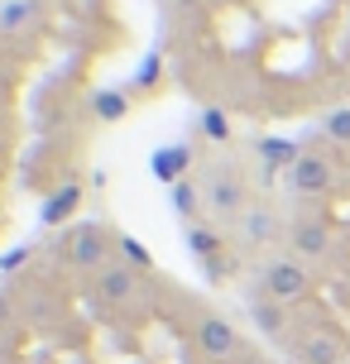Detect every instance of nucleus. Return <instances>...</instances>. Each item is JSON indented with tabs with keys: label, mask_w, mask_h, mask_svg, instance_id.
Segmentation results:
<instances>
[{
	"label": "nucleus",
	"mask_w": 350,
	"mask_h": 364,
	"mask_svg": "<svg viewBox=\"0 0 350 364\" xmlns=\"http://www.w3.org/2000/svg\"><path fill=\"white\" fill-rule=\"evenodd\" d=\"M250 321H255L269 341H283V331H288V311H283V302H274V297H255V302H250Z\"/></svg>",
	"instance_id": "obj_12"
},
{
	"label": "nucleus",
	"mask_w": 350,
	"mask_h": 364,
	"mask_svg": "<svg viewBox=\"0 0 350 364\" xmlns=\"http://www.w3.org/2000/svg\"><path fill=\"white\" fill-rule=\"evenodd\" d=\"M168 192H173V211H178V216H183L187 225H197V216H202V206H206L202 187H197L192 178H183L178 187H168Z\"/></svg>",
	"instance_id": "obj_13"
},
{
	"label": "nucleus",
	"mask_w": 350,
	"mask_h": 364,
	"mask_svg": "<svg viewBox=\"0 0 350 364\" xmlns=\"http://www.w3.org/2000/svg\"><path fill=\"white\" fill-rule=\"evenodd\" d=\"M77 206H82V182H63V187H53L48 201L38 206V220H43V225H68Z\"/></svg>",
	"instance_id": "obj_10"
},
{
	"label": "nucleus",
	"mask_w": 350,
	"mask_h": 364,
	"mask_svg": "<svg viewBox=\"0 0 350 364\" xmlns=\"http://www.w3.org/2000/svg\"><path fill=\"white\" fill-rule=\"evenodd\" d=\"M288 187H293L297 197H327L336 187V168L327 154H307L302 149V159L288 168Z\"/></svg>",
	"instance_id": "obj_6"
},
{
	"label": "nucleus",
	"mask_w": 350,
	"mask_h": 364,
	"mask_svg": "<svg viewBox=\"0 0 350 364\" xmlns=\"http://www.w3.org/2000/svg\"><path fill=\"white\" fill-rule=\"evenodd\" d=\"M111 245H115V235L106 230V225H96V220H87V225H68V235L58 240V259H63L68 269L101 273L106 264H111Z\"/></svg>",
	"instance_id": "obj_1"
},
{
	"label": "nucleus",
	"mask_w": 350,
	"mask_h": 364,
	"mask_svg": "<svg viewBox=\"0 0 350 364\" xmlns=\"http://www.w3.org/2000/svg\"><path fill=\"white\" fill-rule=\"evenodd\" d=\"M283 240H288V250H293V259H322V255H332V225L322 216H302L297 211L293 220H288V230H283Z\"/></svg>",
	"instance_id": "obj_4"
},
{
	"label": "nucleus",
	"mask_w": 350,
	"mask_h": 364,
	"mask_svg": "<svg viewBox=\"0 0 350 364\" xmlns=\"http://www.w3.org/2000/svg\"><path fill=\"white\" fill-rule=\"evenodd\" d=\"M24 255H29V245H19V250H10V255L0 259V269H15V264H24Z\"/></svg>",
	"instance_id": "obj_22"
},
{
	"label": "nucleus",
	"mask_w": 350,
	"mask_h": 364,
	"mask_svg": "<svg viewBox=\"0 0 350 364\" xmlns=\"http://www.w3.org/2000/svg\"><path fill=\"white\" fill-rule=\"evenodd\" d=\"M293 360L297 364H341L346 360V341L336 331H302L293 341Z\"/></svg>",
	"instance_id": "obj_8"
},
{
	"label": "nucleus",
	"mask_w": 350,
	"mask_h": 364,
	"mask_svg": "<svg viewBox=\"0 0 350 364\" xmlns=\"http://www.w3.org/2000/svg\"><path fill=\"white\" fill-rule=\"evenodd\" d=\"M197 350H202L206 360H230V355H240V331L226 321V316H216V311H202L197 316Z\"/></svg>",
	"instance_id": "obj_7"
},
{
	"label": "nucleus",
	"mask_w": 350,
	"mask_h": 364,
	"mask_svg": "<svg viewBox=\"0 0 350 364\" xmlns=\"http://www.w3.org/2000/svg\"><path fill=\"white\" fill-rule=\"evenodd\" d=\"M322 134H327L332 144H341V149H346V144H350V106L332 110V115L322 120Z\"/></svg>",
	"instance_id": "obj_19"
},
{
	"label": "nucleus",
	"mask_w": 350,
	"mask_h": 364,
	"mask_svg": "<svg viewBox=\"0 0 350 364\" xmlns=\"http://www.w3.org/2000/svg\"><path fill=\"white\" fill-rule=\"evenodd\" d=\"M159 73H164V53H159V48H149V53L139 58V68H134V87H154Z\"/></svg>",
	"instance_id": "obj_20"
},
{
	"label": "nucleus",
	"mask_w": 350,
	"mask_h": 364,
	"mask_svg": "<svg viewBox=\"0 0 350 364\" xmlns=\"http://www.w3.org/2000/svg\"><path fill=\"white\" fill-rule=\"evenodd\" d=\"M38 19V0H5L0 5V29H24Z\"/></svg>",
	"instance_id": "obj_17"
},
{
	"label": "nucleus",
	"mask_w": 350,
	"mask_h": 364,
	"mask_svg": "<svg viewBox=\"0 0 350 364\" xmlns=\"http://www.w3.org/2000/svg\"><path fill=\"white\" fill-rule=\"evenodd\" d=\"M202 197H206V211L221 220H240L250 211V187L235 168H211L202 182Z\"/></svg>",
	"instance_id": "obj_2"
},
{
	"label": "nucleus",
	"mask_w": 350,
	"mask_h": 364,
	"mask_svg": "<svg viewBox=\"0 0 350 364\" xmlns=\"http://www.w3.org/2000/svg\"><path fill=\"white\" fill-rule=\"evenodd\" d=\"M187 168H192V149L187 144H164V149L149 154V173H154V182H164V187H178L187 178Z\"/></svg>",
	"instance_id": "obj_9"
},
{
	"label": "nucleus",
	"mask_w": 350,
	"mask_h": 364,
	"mask_svg": "<svg viewBox=\"0 0 350 364\" xmlns=\"http://www.w3.org/2000/svg\"><path fill=\"white\" fill-rule=\"evenodd\" d=\"M115 250H120V255H125V259H129V264H134L139 273H144L149 264H154V259H149V250L139 245V240H129V235H115Z\"/></svg>",
	"instance_id": "obj_21"
},
{
	"label": "nucleus",
	"mask_w": 350,
	"mask_h": 364,
	"mask_svg": "<svg viewBox=\"0 0 350 364\" xmlns=\"http://www.w3.org/2000/svg\"><path fill=\"white\" fill-rule=\"evenodd\" d=\"M92 115H96V120H106V125L125 120V115H129V96H125V91H115V87H101L92 96Z\"/></svg>",
	"instance_id": "obj_14"
},
{
	"label": "nucleus",
	"mask_w": 350,
	"mask_h": 364,
	"mask_svg": "<svg viewBox=\"0 0 350 364\" xmlns=\"http://www.w3.org/2000/svg\"><path fill=\"white\" fill-rule=\"evenodd\" d=\"M259 288H264V297H274V302H293V297H302V292L312 288V273H307L302 259L278 255V259H264L259 264Z\"/></svg>",
	"instance_id": "obj_3"
},
{
	"label": "nucleus",
	"mask_w": 350,
	"mask_h": 364,
	"mask_svg": "<svg viewBox=\"0 0 350 364\" xmlns=\"http://www.w3.org/2000/svg\"><path fill=\"white\" fill-rule=\"evenodd\" d=\"M92 292H96V302H106V307H129L139 297V269L111 259L101 273H92Z\"/></svg>",
	"instance_id": "obj_5"
},
{
	"label": "nucleus",
	"mask_w": 350,
	"mask_h": 364,
	"mask_svg": "<svg viewBox=\"0 0 350 364\" xmlns=\"http://www.w3.org/2000/svg\"><path fill=\"white\" fill-rule=\"evenodd\" d=\"M278 235V216L264 206V201H250V211L240 216V240L245 245H264V240Z\"/></svg>",
	"instance_id": "obj_11"
},
{
	"label": "nucleus",
	"mask_w": 350,
	"mask_h": 364,
	"mask_svg": "<svg viewBox=\"0 0 350 364\" xmlns=\"http://www.w3.org/2000/svg\"><path fill=\"white\" fill-rule=\"evenodd\" d=\"M259 164L264 168H293L297 159H302V149L293 144V139H259Z\"/></svg>",
	"instance_id": "obj_15"
},
{
	"label": "nucleus",
	"mask_w": 350,
	"mask_h": 364,
	"mask_svg": "<svg viewBox=\"0 0 350 364\" xmlns=\"http://www.w3.org/2000/svg\"><path fill=\"white\" fill-rule=\"evenodd\" d=\"M202 134L211 139V144H226V139H230V120H226L221 106H206L202 110Z\"/></svg>",
	"instance_id": "obj_18"
},
{
	"label": "nucleus",
	"mask_w": 350,
	"mask_h": 364,
	"mask_svg": "<svg viewBox=\"0 0 350 364\" xmlns=\"http://www.w3.org/2000/svg\"><path fill=\"white\" fill-rule=\"evenodd\" d=\"M187 250H192V255L202 259H211V255H221V235H216V230H211V225H202V220H197V225H187Z\"/></svg>",
	"instance_id": "obj_16"
}]
</instances>
